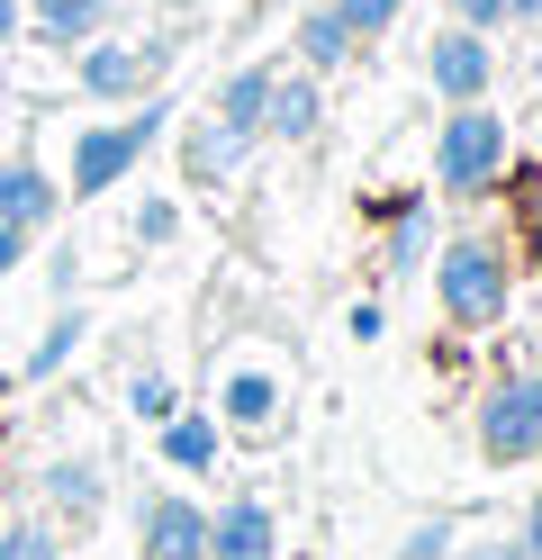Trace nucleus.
Returning <instances> with one entry per match:
<instances>
[{"label":"nucleus","mask_w":542,"mask_h":560,"mask_svg":"<svg viewBox=\"0 0 542 560\" xmlns=\"http://www.w3.org/2000/svg\"><path fill=\"white\" fill-rule=\"evenodd\" d=\"M163 462L172 470H208L217 462V425L208 416H163Z\"/></svg>","instance_id":"nucleus-15"},{"label":"nucleus","mask_w":542,"mask_h":560,"mask_svg":"<svg viewBox=\"0 0 542 560\" xmlns=\"http://www.w3.org/2000/svg\"><path fill=\"white\" fill-rule=\"evenodd\" d=\"M19 262H27V226H0V280H10Z\"/></svg>","instance_id":"nucleus-26"},{"label":"nucleus","mask_w":542,"mask_h":560,"mask_svg":"<svg viewBox=\"0 0 542 560\" xmlns=\"http://www.w3.org/2000/svg\"><path fill=\"white\" fill-rule=\"evenodd\" d=\"M533 407H542V371H533Z\"/></svg>","instance_id":"nucleus-31"},{"label":"nucleus","mask_w":542,"mask_h":560,"mask_svg":"<svg viewBox=\"0 0 542 560\" xmlns=\"http://www.w3.org/2000/svg\"><path fill=\"white\" fill-rule=\"evenodd\" d=\"M55 208H64V182H55V172H36V163H0V226H27V235H36Z\"/></svg>","instance_id":"nucleus-10"},{"label":"nucleus","mask_w":542,"mask_h":560,"mask_svg":"<svg viewBox=\"0 0 542 560\" xmlns=\"http://www.w3.org/2000/svg\"><path fill=\"white\" fill-rule=\"evenodd\" d=\"M434 299H443L452 326H497L506 299H516V271H506L497 244L461 235V244H443V262H434Z\"/></svg>","instance_id":"nucleus-3"},{"label":"nucleus","mask_w":542,"mask_h":560,"mask_svg":"<svg viewBox=\"0 0 542 560\" xmlns=\"http://www.w3.org/2000/svg\"><path fill=\"white\" fill-rule=\"evenodd\" d=\"M461 560H524V551H506V542H488V551H461Z\"/></svg>","instance_id":"nucleus-29"},{"label":"nucleus","mask_w":542,"mask_h":560,"mask_svg":"<svg viewBox=\"0 0 542 560\" xmlns=\"http://www.w3.org/2000/svg\"><path fill=\"white\" fill-rule=\"evenodd\" d=\"M452 10H461V27H480V37L506 27V0H452Z\"/></svg>","instance_id":"nucleus-24"},{"label":"nucleus","mask_w":542,"mask_h":560,"mask_svg":"<svg viewBox=\"0 0 542 560\" xmlns=\"http://www.w3.org/2000/svg\"><path fill=\"white\" fill-rule=\"evenodd\" d=\"M497 172H506V118L488 100H461V109L434 127V190L470 199V190H488Z\"/></svg>","instance_id":"nucleus-2"},{"label":"nucleus","mask_w":542,"mask_h":560,"mask_svg":"<svg viewBox=\"0 0 542 560\" xmlns=\"http://www.w3.org/2000/svg\"><path fill=\"white\" fill-rule=\"evenodd\" d=\"M272 551H280V534H272V506L235 498L227 515H208V560H272Z\"/></svg>","instance_id":"nucleus-9"},{"label":"nucleus","mask_w":542,"mask_h":560,"mask_svg":"<svg viewBox=\"0 0 542 560\" xmlns=\"http://www.w3.org/2000/svg\"><path fill=\"white\" fill-rule=\"evenodd\" d=\"M118 0H36V37L46 46H91Z\"/></svg>","instance_id":"nucleus-13"},{"label":"nucleus","mask_w":542,"mask_h":560,"mask_svg":"<svg viewBox=\"0 0 542 560\" xmlns=\"http://www.w3.org/2000/svg\"><path fill=\"white\" fill-rule=\"evenodd\" d=\"M316 127H325V91H316V73H272L263 136H280V145H308Z\"/></svg>","instance_id":"nucleus-7"},{"label":"nucleus","mask_w":542,"mask_h":560,"mask_svg":"<svg viewBox=\"0 0 542 560\" xmlns=\"http://www.w3.org/2000/svg\"><path fill=\"white\" fill-rule=\"evenodd\" d=\"M524 560H542V498H533V515H524V542H516Z\"/></svg>","instance_id":"nucleus-28"},{"label":"nucleus","mask_w":542,"mask_h":560,"mask_svg":"<svg viewBox=\"0 0 542 560\" xmlns=\"http://www.w3.org/2000/svg\"><path fill=\"white\" fill-rule=\"evenodd\" d=\"M425 82H434V100H488V82H497V55H488V37L480 27H443V37L425 46Z\"/></svg>","instance_id":"nucleus-4"},{"label":"nucleus","mask_w":542,"mask_h":560,"mask_svg":"<svg viewBox=\"0 0 542 560\" xmlns=\"http://www.w3.org/2000/svg\"><path fill=\"white\" fill-rule=\"evenodd\" d=\"M480 452H488V462H533V452H542L533 380H506V389H488V407H480Z\"/></svg>","instance_id":"nucleus-5"},{"label":"nucleus","mask_w":542,"mask_h":560,"mask_svg":"<svg viewBox=\"0 0 542 560\" xmlns=\"http://www.w3.org/2000/svg\"><path fill=\"white\" fill-rule=\"evenodd\" d=\"M72 343H82V307H72V317H55V326H46V343H36V353H27V371L46 380V371H55L64 353H72Z\"/></svg>","instance_id":"nucleus-19"},{"label":"nucleus","mask_w":542,"mask_h":560,"mask_svg":"<svg viewBox=\"0 0 542 560\" xmlns=\"http://www.w3.org/2000/svg\"><path fill=\"white\" fill-rule=\"evenodd\" d=\"M353 27L335 19V0H316V10H299V73H335V63H353Z\"/></svg>","instance_id":"nucleus-11"},{"label":"nucleus","mask_w":542,"mask_h":560,"mask_svg":"<svg viewBox=\"0 0 542 560\" xmlns=\"http://www.w3.org/2000/svg\"><path fill=\"white\" fill-rule=\"evenodd\" d=\"M172 127V100L145 91V109L136 118H108V127H82L72 136V199H100V190H118L127 172L145 163V145Z\"/></svg>","instance_id":"nucleus-1"},{"label":"nucleus","mask_w":542,"mask_h":560,"mask_svg":"<svg viewBox=\"0 0 542 560\" xmlns=\"http://www.w3.org/2000/svg\"><path fill=\"white\" fill-rule=\"evenodd\" d=\"M272 407H280V389L263 371H235L227 380V416H235V425H272Z\"/></svg>","instance_id":"nucleus-17"},{"label":"nucleus","mask_w":542,"mask_h":560,"mask_svg":"<svg viewBox=\"0 0 542 560\" xmlns=\"http://www.w3.org/2000/svg\"><path fill=\"white\" fill-rule=\"evenodd\" d=\"M0 560H55V534L46 524H10V534H0Z\"/></svg>","instance_id":"nucleus-20"},{"label":"nucleus","mask_w":542,"mask_h":560,"mask_svg":"<svg viewBox=\"0 0 542 560\" xmlns=\"http://www.w3.org/2000/svg\"><path fill=\"white\" fill-rule=\"evenodd\" d=\"M263 100H272V63H244V73H227V91H217V127L235 136H263Z\"/></svg>","instance_id":"nucleus-12"},{"label":"nucleus","mask_w":542,"mask_h":560,"mask_svg":"<svg viewBox=\"0 0 542 560\" xmlns=\"http://www.w3.org/2000/svg\"><path fill=\"white\" fill-rule=\"evenodd\" d=\"M172 226H181V208H172V199H145V208H136V244H163Z\"/></svg>","instance_id":"nucleus-21"},{"label":"nucleus","mask_w":542,"mask_h":560,"mask_svg":"<svg viewBox=\"0 0 542 560\" xmlns=\"http://www.w3.org/2000/svg\"><path fill=\"white\" fill-rule=\"evenodd\" d=\"M136 416H154V425L172 416V380H163V371H145V380H136Z\"/></svg>","instance_id":"nucleus-22"},{"label":"nucleus","mask_w":542,"mask_h":560,"mask_svg":"<svg viewBox=\"0 0 542 560\" xmlns=\"http://www.w3.org/2000/svg\"><path fill=\"white\" fill-rule=\"evenodd\" d=\"M389 254H397V262L425 254V208H407V218H397V244H389Z\"/></svg>","instance_id":"nucleus-23"},{"label":"nucleus","mask_w":542,"mask_h":560,"mask_svg":"<svg viewBox=\"0 0 542 560\" xmlns=\"http://www.w3.org/2000/svg\"><path fill=\"white\" fill-rule=\"evenodd\" d=\"M46 488H55V506H64V515H100V470H91V462H55Z\"/></svg>","instance_id":"nucleus-16"},{"label":"nucleus","mask_w":542,"mask_h":560,"mask_svg":"<svg viewBox=\"0 0 542 560\" xmlns=\"http://www.w3.org/2000/svg\"><path fill=\"white\" fill-rule=\"evenodd\" d=\"M244 145H253V136H235V127H217V118H208L191 145H181V163H191V182H227V172L244 163Z\"/></svg>","instance_id":"nucleus-14"},{"label":"nucleus","mask_w":542,"mask_h":560,"mask_svg":"<svg viewBox=\"0 0 542 560\" xmlns=\"http://www.w3.org/2000/svg\"><path fill=\"white\" fill-rule=\"evenodd\" d=\"M452 551V534H443V524H425V534H407V560H443Z\"/></svg>","instance_id":"nucleus-25"},{"label":"nucleus","mask_w":542,"mask_h":560,"mask_svg":"<svg viewBox=\"0 0 542 560\" xmlns=\"http://www.w3.org/2000/svg\"><path fill=\"white\" fill-rule=\"evenodd\" d=\"M397 10H407V0H335V19L353 27V46H371V37H389V27H397Z\"/></svg>","instance_id":"nucleus-18"},{"label":"nucleus","mask_w":542,"mask_h":560,"mask_svg":"<svg viewBox=\"0 0 542 560\" xmlns=\"http://www.w3.org/2000/svg\"><path fill=\"white\" fill-rule=\"evenodd\" d=\"M19 27H27V0H0V55L19 46Z\"/></svg>","instance_id":"nucleus-27"},{"label":"nucleus","mask_w":542,"mask_h":560,"mask_svg":"<svg viewBox=\"0 0 542 560\" xmlns=\"http://www.w3.org/2000/svg\"><path fill=\"white\" fill-rule=\"evenodd\" d=\"M145 560H208V515L191 498H154L145 506Z\"/></svg>","instance_id":"nucleus-8"},{"label":"nucleus","mask_w":542,"mask_h":560,"mask_svg":"<svg viewBox=\"0 0 542 560\" xmlns=\"http://www.w3.org/2000/svg\"><path fill=\"white\" fill-rule=\"evenodd\" d=\"M154 73H163V46H82V63H72V82L91 100H145Z\"/></svg>","instance_id":"nucleus-6"},{"label":"nucleus","mask_w":542,"mask_h":560,"mask_svg":"<svg viewBox=\"0 0 542 560\" xmlns=\"http://www.w3.org/2000/svg\"><path fill=\"white\" fill-rule=\"evenodd\" d=\"M506 19H542V0H506Z\"/></svg>","instance_id":"nucleus-30"}]
</instances>
